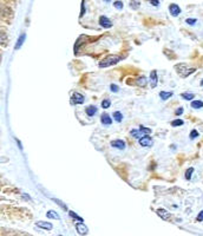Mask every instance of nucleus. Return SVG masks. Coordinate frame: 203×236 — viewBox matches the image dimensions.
<instances>
[{"instance_id": "e433bc0d", "label": "nucleus", "mask_w": 203, "mask_h": 236, "mask_svg": "<svg viewBox=\"0 0 203 236\" xmlns=\"http://www.w3.org/2000/svg\"><path fill=\"white\" fill-rule=\"evenodd\" d=\"M200 85H201V86H203V79H202V80H201V83H200Z\"/></svg>"}, {"instance_id": "f03ea898", "label": "nucleus", "mask_w": 203, "mask_h": 236, "mask_svg": "<svg viewBox=\"0 0 203 236\" xmlns=\"http://www.w3.org/2000/svg\"><path fill=\"white\" fill-rule=\"evenodd\" d=\"M150 134H151V129L145 128V126H139V129H134L130 131V135L137 139L142 138L144 135H150Z\"/></svg>"}, {"instance_id": "473e14b6", "label": "nucleus", "mask_w": 203, "mask_h": 236, "mask_svg": "<svg viewBox=\"0 0 203 236\" xmlns=\"http://www.w3.org/2000/svg\"><path fill=\"white\" fill-rule=\"evenodd\" d=\"M149 3L152 5V6H159V0H149Z\"/></svg>"}, {"instance_id": "a211bd4d", "label": "nucleus", "mask_w": 203, "mask_h": 236, "mask_svg": "<svg viewBox=\"0 0 203 236\" xmlns=\"http://www.w3.org/2000/svg\"><path fill=\"white\" fill-rule=\"evenodd\" d=\"M146 84H148V79H146V77L142 76V77H139V78L137 79V85H138V86L143 87V86H145Z\"/></svg>"}, {"instance_id": "39448f33", "label": "nucleus", "mask_w": 203, "mask_h": 236, "mask_svg": "<svg viewBox=\"0 0 203 236\" xmlns=\"http://www.w3.org/2000/svg\"><path fill=\"white\" fill-rule=\"evenodd\" d=\"M71 100H72L73 104H83L85 102V98H84L83 95H80L78 92H75L71 96Z\"/></svg>"}, {"instance_id": "b1692460", "label": "nucleus", "mask_w": 203, "mask_h": 236, "mask_svg": "<svg viewBox=\"0 0 203 236\" xmlns=\"http://www.w3.org/2000/svg\"><path fill=\"white\" fill-rule=\"evenodd\" d=\"M110 106H111V102H110L109 99H104V100L102 102V107H103V109H109Z\"/></svg>"}, {"instance_id": "cd10ccee", "label": "nucleus", "mask_w": 203, "mask_h": 236, "mask_svg": "<svg viewBox=\"0 0 203 236\" xmlns=\"http://www.w3.org/2000/svg\"><path fill=\"white\" fill-rule=\"evenodd\" d=\"M189 137H190V139H195V138H197L198 137V131L197 130H191V132H190V135H189Z\"/></svg>"}, {"instance_id": "2eb2a0df", "label": "nucleus", "mask_w": 203, "mask_h": 236, "mask_svg": "<svg viewBox=\"0 0 203 236\" xmlns=\"http://www.w3.org/2000/svg\"><path fill=\"white\" fill-rule=\"evenodd\" d=\"M173 92L171 91H161L159 92V97L162 100H168L170 97H173Z\"/></svg>"}, {"instance_id": "2f4dec72", "label": "nucleus", "mask_w": 203, "mask_h": 236, "mask_svg": "<svg viewBox=\"0 0 203 236\" xmlns=\"http://www.w3.org/2000/svg\"><path fill=\"white\" fill-rule=\"evenodd\" d=\"M53 201L56 202V203H58V204H59V206H60V207H62L64 210H66V209H67V208H66V206H65V204H64L62 201H59V199H57V198H53Z\"/></svg>"}, {"instance_id": "ddd939ff", "label": "nucleus", "mask_w": 203, "mask_h": 236, "mask_svg": "<svg viewBox=\"0 0 203 236\" xmlns=\"http://www.w3.org/2000/svg\"><path fill=\"white\" fill-rule=\"evenodd\" d=\"M25 39H26V34H25V33H23V34L20 35V37L18 38V40H17V44H15L14 48H15V50H19V48L23 46V44H24Z\"/></svg>"}, {"instance_id": "9b49d317", "label": "nucleus", "mask_w": 203, "mask_h": 236, "mask_svg": "<svg viewBox=\"0 0 203 236\" xmlns=\"http://www.w3.org/2000/svg\"><path fill=\"white\" fill-rule=\"evenodd\" d=\"M157 82H158V77H157V72L154 70L150 73V85L151 87H156L157 86Z\"/></svg>"}, {"instance_id": "9d476101", "label": "nucleus", "mask_w": 203, "mask_h": 236, "mask_svg": "<svg viewBox=\"0 0 203 236\" xmlns=\"http://www.w3.org/2000/svg\"><path fill=\"white\" fill-rule=\"evenodd\" d=\"M35 226L39 227V228H42V229H45V230H51V229L53 228L52 223H50V222H44V221H38V222L35 223Z\"/></svg>"}, {"instance_id": "4c0bfd02", "label": "nucleus", "mask_w": 203, "mask_h": 236, "mask_svg": "<svg viewBox=\"0 0 203 236\" xmlns=\"http://www.w3.org/2000/svg\"><path fill=\"white\" fill-rule=\"evenodd\" d=\"M104 1H105V3H110V1H111V0H104Z\"/></svg>"}, {"instance_id": "f704fd0d", "label": "nucleus", "mask_w": 203, "mask_h": 236, "mask_svg": "<svg viewBox=\"0 0 203 236\" xmlns=\"http://www.w3.org/2000/svg\"><path fill=\"white\" fill-rule=\"evenodd\" d=\"M197 221H203V210L197 215Z\"/></svg>"}, {"instance_id": "6ab92c4d", "label": "nucleus", "mask_w": 203, "mask_h": 236, "mask_svg": "<svg viewBox=\"0 0 203 236\" xmlns=\"http://www.w3.org/2000/svg\"><path fill=\"white\" fill-rule=\"evenodd\" d=\"M191 107L193 109H201V107H203V102L202 100H193L191 102Z\"/></svg>"}, {"instance_id": "dca6fc26", "label": "nucleus", "mask_w": 203, "mask_h": 236, "mask_svg": "<svg viewBox=\"0 0 203 236\" xmlns=\"http://www.w3.org/2000/svg\"><path fill=\"white\" fill-rule=\"evenodd\" d=\"M46 216L48 217V219H53V220H59V219H60L59 215H58V212L54 211V210H48L47 214H46Z\"/></svg>"}, {"instance_id": "f3484780", "label": "nucleus", "mask_w": 203, "mask_h": 236, "mask_svg": "<svg viewBox=\"0 0 203 236\" xmlns=\"http://www.w3.org/2000/svg\"><path fill=\"white\" fill-rule=\"evenodd\" d=\"M7 42H8L7 34H6V33H4V32H0V45H4V46H6Z\"/></svg>"}, {"instance_id": "c9c22d12", "label": "nucleus", "mask_w": 203, "mask_h": 236, "mask_svg": "<svg viewBox=\"0 0 203 236\" xmlns=\"http://www.w3.org/2000/svg\"><path fill=\"white\" fill-rule=\"evenodd\" d=\"M17 143H18V145H19V149L21 150V149H23V145H21V143H20L19 140H18V139H17Z\"/></svg>"}, {"instance_id": "4be33fe9", "label": "nucleus", "mask_w": 203, "mask_h": 236, "mask_svg": "<svg viewBox=\"0 0 203 236\" xmlns=\"http://www.w3.org/2000/svg\"><path fill=\"white\" fill-rule=\"evenodd\" d=\"M114 119H115L116 122L121 123V122L123 120V115H122L119 111H115V112H114Z\"/></svg>"}, {"instance_id": "7ed1b4c3", "label": "nucleus", "mask_w": 203, "mask_h": 236, "mask_svg": "<svg viewBox=\"0 0 203 236\" xmlns=\"http://www.w3.org/2000/svg\"><path fill=\"white\" fill-rule=\"evenodd\" d=\"M138 142H139V144L142 145V147H144V148H150V147H152V145H154V139L149 135H144L142 138L138 139Z\"/></svg>"}, {"instance_id": "72a5a7b5", "label": "nucleus", "mask_w": 203, "mask_h": 236, "mask_svg": "<svg viewBox=\"0 0 203 236\" xmlns=\"http://www.w3.org/2000/svg\"><path fill=\"white\" fill-rule=\"evenodd\" d=\"M183 111H184V109H183V107H178L177 110L175 111V114H176V116H181V115L183 114Z\"/></svg>"}, {"instance_id": "5701e85b", "label": "nucleus", "mask_w": 203, "mask_h": 236, "mask_svg": "<svg viewBox=\"0 0 203 236\" xmlns=\"http://www.w3.org/2000/svg\"><path fill=\"white\" fill-rule=\"evenodd\" d=\"M69 215L72 217V219H75V220H78L79 222H84V220H83V217H80V216H78L76 212H73V211H69Z\"/></svg>"}, {"instance_id": "412c9836", "label": "nucleus", "mask_w": 203, "mask_h": 236, "mask_svg": "<svg viewBox=\"0 0 203 236\" xmlns=\"http://www.w3.org/2000/svg\"><path fill=\"white\" fill-rule=\"evenodd\" d=\"M129 5H130V7L132 10H137L139 6H141V3L138 1V0H131L130 3H129Z\"/></svg>"}, {"instance_id": "bb28decb", "label": "nucleus", "mask_w": 203, "mask_h": 236, "mask_svg": "<svg viewBox=\"0 0 203 236\" xmlns=\"http://www.w3.org/2000/svg\"><path fill=\"white\" fill-rule=\"evenodd\" d=\"M85 0H82V5H80V14H79V17L82 18L84 14H85Z\"/></svg>"}, {"instance_id": "f257e3e1", "label": "nucleus", "mask_w": 203, "mask_h": 236, "mask_svg": "<svg viewBox=\"0 0 203 236\" xmlns=\"http://www.w3.org/2000/svg\"><path fill=\"white\" fill-rule=\"evenodd\" d=\"M119 60H121L119 56H116V54H110V56H107L106 58H104L99 63V67H109V66H111V65L117 64Z\"/></svg>"}, {"instance_id": "6e6552de", "label": "nucleus", "mask_w": 203, "mask_h": 236, "mask_svg": "<svg viewBox=\"0 0 203 236\" xmlns=\"http://www.w3.org/2000/svg\"><path fill=\"white\" fill-rule=\"evenodd\" d=\"M156 212H157V215L161 217V219H163V220H169L170 217H171V214L168 211V210H165V209H157L156 210Z\"/></svg>"}, {"instance_id": "aec40b11", "label": "nucleus", "mask_w": 203, "mask_h": 236, "mask_svg": "<svg viewBox=\"0 0 203 236\" xmlns=\"http://www.w3.org/2000/svg\"><path fill=\"white\" fill-rule=\"evenodd\" d=\"M181 97H182L183 99H186V100H193V99H194V97H195V95H194V93H188V92H184V93H182V95H181Z\"/></svg>"}, {"instance_id": "58836bf2", "label": "nucleus", "mask_w": 203, "mask_h": 236, "mask_svg": "<svg viewBox=\"0 0 203 236\" xmlns=\"http://www.w3.org/2000/svg\"><path fill=\"white\" fill-rule=\"evenodd\" d=\"M0 59H1V56H0Z\"/></svg>"}, {"instance_id": "c85d7f7f", "label": "nucleus", "mask_w": 203, "mask_h": 236, "mask_svg": "<svg viewBox=\"0 0 203 236\" xmlns=\"http://www.w3.org/2000/svg\"><path fill=\"white\" fill-rule=\"evenodd\" d=\"M114 6H115V8H117V10H122V8H123V3L119 1V0H117V1L114 3Z\"/></svg>"}, {"instance_id": "423d86ee", "label": "nucleus", "mask_w": 203, "mask_h": 236, "mask_svg": "<svg viewBox=\"0 0 203 236\" xmlns=\"http://www.w3.org/2000/svg\"><path fill=\"white\" fill-rule=\"evenodd\" d=\"M76 230H77V233H78L79 235H82V236H84V235H86V234L89 233V229H87V227L84 224V222L77 223V224H76Z\"/></svg>"}, {"instance_id": "393cba45", "label": "nucleus", "mask_w": 203, "mask_h": 236, "mask_svg": "<svg viewBox=\"0 0 203 236\" xmlns=\"http://www.w3.org/2000/svg\"><path fill=\"white\" fill-rule=\"evenodd\" d=\"M183 124H184V122H183L182 119H175V120L171 122V125H173V126H181V125H183Z\"/></svg>"}, {"instance_id": "a878e982", "label": "nucleus", "mask_w": 203, "mask_h": 236, "mask_svg": "<svg viewBox=\"0 0 203 236\" xmlns=\"http://www.w3.org/2000/svg\"><path fill=\"white\" fill-rule=\"evenodd\" d=\"M193 172H194V168H193V167L189 168V169H187V171H186V178H187V179H190Z\"/></svg>"}, {"instance_id": "f8f14e48", "label": "nucleus", "mask_w": 203, "mask_h": 236, "mask_svg": "<svg viewBox=\"0 0 203 236\" xmlns=\"http://www.w3.org/2000/svg\"><path fill=\"white\" fill-rule=\"evenodd\" d=\"M85 112H86V115H87L89 117H94V116L97 114V107L94 106V105H90V106L86 107Z\"/></svg>"}, {"instance_id": "4468645a", "label": "nucleus", "mask_w": 203, "mask_h": 236, "mask_svg": "<svg viewBox=\"0 0 203 236\" xmlns=\"http://www.w3.org/2000/svg\"><path fill=\"white\" fill-rule=\"evenodd\" d=\"M100 122L104 125H110V124L112 123V119H111V117H110L107 114H103L102 117H100Z\"/></svg>"}, {"instance_id": "ea45409f", "label": "nucleus", "mask_w": 203, "mask_h": 236, "mask_svg": "<svg viewBox=\"0 0 203 236\" xmlns=\"http://www.w3.org/2000/svg\"><path fill=\"white\" fill-rule=\"evenodd\" d=\"M59 236H62V235H59Z\"/></svg>"}, {"instance_id": "0eeeda50", "label": "nucleus", "mask_w": 203, "mask_h": 236, "mask_svg": "<svg viewBox=\"0 0 203 236\" xmlns=\"http://www.w3.org/2000/svg\"><path fill=\"white\" fill-rule=\"evenodd\" d=\"M111 147L116 148L118 150H124L125 149V142L122 140V139H115V140L111 142Z\"/></svg>"}, {"instance_id": "c756f323", "label": "nucleus", "mask_w": 203, "mask_h": 236, "mask_svg": "<svg viewBox=\"0 0 203 236\" xmlns=\"http://www.w3.org/2000/svg\"><path fill=\"white\" fill-rule=\"evenodd\" d=\"M186 23H187L188 25H191V26H193V25H195V24L197 23V20L194 19V18H188V19L186 20Z\"/></svg>"}, {"instance_id": "7c9ffc66", "label": "nucleus", "mask_w": 203, "mask_h": 236, "mask_svg": "<svg viewBox=\"0 0 203 236\" xmlns=\"http://www.w3.org/2000/svg\"><path fill=\"white\" fill-rule=\"evenodd\" d=\"M110 90H111L112 92H118L119 91V87L116 84H111V85H110Z\"/></svg>"}, {"instance_id": "20e7f679", "label": "nucleus", "mask_w": 203, "mask_h": 236, "mask_svg": "<svg viewBox=\"0 0 203 236\" xmlns=\"http://www.w3.org/2000/svg\"><path fill=\"white\" fill-rule=\"evenodd\" d=\"M99 25L102 27H104V28H110V27L112 26V23H111V20H110L106 15H100V18H99Z\"/></svg>"}, {"instance_id": "1a4fd4ad", "label": "nucleus", "mask_w": 203, "mask_h": 236, "mask_svg": "<svg viewBox=\"0 0 203 236\" xmlns=\"http://www.w3.org/2000/svg\"><path fill=\"white\" fill-rule=\"evenodd\" d=\"M169 12H170V14H171L173 17H177V15H179V13H181V7H179L177 4H171V5L169 6Z\"/></svg>"}]
</instances>
